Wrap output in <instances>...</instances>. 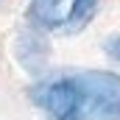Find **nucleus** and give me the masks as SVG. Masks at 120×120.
<instances>
[{"label": "nucleus", "instance_id": "nucleus-6", "mask_svg": "<svg viewBox=\"0 0 120 120\" xmlns=\"http://www.w3.org/2000/svg\"><path fill=\"white\" fill-rule=\"evenodd\" d=\"M103 53H106V59L112 64L120 67V34H112V36L103 39Z\"/></svg>", "mask_w": 120, "mask_h": 120}, {"label": "nucleus", "instance_id": "nucleus-1", "mask_svg": "<svg viewBox=\"0 0 120 120\" xmlns=\"http://www.w3.org/2000/svg\"><path fill=\"white\" fill-rule=\"evenodd\" d=\"M31 103L50 120H87V95L75 73H59L28 90Z\"/></svg>", "mask_w": 120, "mask_h": 120}, {"label": "nucleus", "instance_id": "nucleus-5", "mask_svg": "<svg viewBox=\"0 0 120 120\" xmlns=\"http://www.w3.org/2000/svg\"><path fill=\"white\" fill-rule=\"evenodd\" d=\"M98 3H101V0H73L70 17H67L61 34H78V31H84V28L92 22L95 11H98Z\"/></svg>", "mask_w": 120, "mask_h": 120}, {"label": "nucleus", "instance_id": "nucleus-4", "mask_svg": "<svg viewBox=\"0 0 120 120\" xmlns=\"http://www.w3.org/2000/svg\"><path fill=\"white\" fill-rule=\"evenodd\" d=\"M70 8H73V0H31L28 6V22L36 25L42 31H64V22L70 17Z\"/></svg>", "mask_w": 120, "mask_h": 120}, {"label": "nucleus", "instance_id": "nucleus-2", "mask_svg": "<svg viewBox=\"0 0 120 120\" xmlns=\"http://www.w3.org/2000/svg\"><path fill=\"white\" fill-rule=\"evenodd\" d=\"M87 95V120H120V75L112 70H75Z\"/></svg>", "mask_w": 120, "mask_h": 120}, {"label": "nucleus", "instance_id": "nucleus-3", "mask_svg": "<svg viewBox=\"0 0 120 120\" xmlns=\"http://www.w3.org/2000/svg\"><path fill=\"white\" fill-rule=\"evenodd\" d=\"M14 59L31 75L48 73V67H50V39H48V31L36 28V25L22 28L17 34V39H14Z\"/></svg>", "mask_w": 120, "mask_h": 120}]
</instances>
